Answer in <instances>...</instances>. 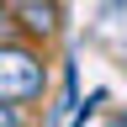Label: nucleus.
<instances>
[{
	"label": "nucleus",
	"instance_id": "f257e3e1",
	"mask_svg": "<svg viewBox=\"0 0 127 127\" xmlns=\"http://www.w3.org/2000/svg\"><path fill=\"white\" fill-rule=\"evenodd\" d=\"M48 90V64L32 42H16L5 37L0 42V101H16V106H32L42 101Z\"/></svg>",
	"mask_w": 127,
	"mask_h": 127
},
{
	"label": "nucleus",
	"instance_id": "f03ea898",
	"mask_svg": "<svg viewBox=\"0 0 127 127\" xmlns=\"http://www.w3.org/2000/svg\"><path fill=\"white\" fill-rule=\"evenodd\" d=\"M11 21L27 42H53L64 27V11H58V0H11Z\"/></svg>",
	"mask_w": 127,
	"mask_h": 127
},
{
	"label": "nucleus",
	"instance_id": "7ed1b4c3",
	"mask_svg": "<svg viewBox=\"0 0 127 127\" xmlns=\"http://www.w3.org/2000/svg\"><path fill=\"white\" fill-rule=\"evenodd\" d=\"M0 127H27V111L16 101H0Z\"/></svg>",
	"mask_w": 127,
	"mask_h": 127
},
{
	"label": "nucleus",
	"instance_id": "20e7f679",
	"mask_svg": "<svg viewBox=\"0 0 127 127\" xmlns=\"http://www.w3.org/2000/svg\"><path fill=\"white\" fill-rule=\"evenodd\" d=\"M11 32H16V21H11V0H0V42H5Z\"/></svg>",
	"mask_w": 127,
	"mask_h": 127
},
{
	"label": "nucleus",
	"instance_id": "39448f33",
	"mask_svg": "<svg viewBox=\"0 0 127 127\" xmlns=\"http://www.w3.org/2000/svg\"><path fill=\"white\" fill-rule=\"evenodd\" d=\"M106 127H127V111H117V117H106Z\"/></svg>",
	"mask_w": 127,
	"mask_h": 127
}]
</instances>
